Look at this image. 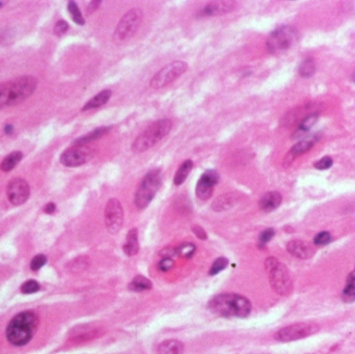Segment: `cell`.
Segmentation results:
<instances>
[{
    "instance_id": "cell-16",
    "label": "cell",
    "mask_w": 355,
    "mask_h": 354,
    "mask_svg": "<svg viewBox=\"0 0 355 354\" xmlns=\"http://www.w3.org/2000/svg\"><path fill=\"white\" fill-rule=\"evenodd\" d=\"M101 330L94 325L84 324L73 328L70 333V339L73 342H85L100 336Z\"/></svg>"
},
{
    "instance_id": "cell-34",
    "label": "cell",
    "mask_w": 355,
    "mask_h": 354,
    "mask_svg": "<svg viewBox=\"0 0 355 354\" xmlns=\"http://www.w3.org/2000/svg\"><path fill=\"white\" fill-rule=\"evenodd\" d=\"M40 289L41 287L39 285V282L35 280H27L21 286V291L24 294H32L40 291Z\"/></svg>"
},
{
    "instance_id": "cell-38",
    "label": "cell",
    "mask_w": 355,
    "mask_h": 354,
    "mask_svg": "<svg viewBox=\"0 0 355 354\" xmlns=\"http://www.w3.org/2000/svg\"><path fill=\"white\" fill-rule=\"evenodd\" d=\"M332 164H334L332 158L329 157V156H326V157L321 158L320 160H318V161L314 164V166H315L317 169H319V170H326V169L330 168V167L332 166Z\"/></svg>"
},
{
    "instance_id": "cell-40",
    "label": "cell",
    "mask_w": 355,
    "mask_h": 354,
    "mask_svg": "<svg viewBox=\"0 0 355 354\" xmlns=\"http://www.w3.org/2000/svg\"><path fill=\"white\" fill-rule=\"evenodd\" d=\"M68 29H69V24L64 20H59L56 22L54 26V33L56 35H62L63 33L68 31Z\"/></svg>"
},
{
    "instance_id": "cell-33",
    "label": "cell",
    "mask_w": 355,
    "mask_h": 354,
    "mask_svg": "<svg viewBox=\"0 0 355 354\" xmlns=\"http://www.w3.org/2000/svg\"><path fill=\"white\" fill-rule=\"evenodd\" d=\"M228 264H229V261L226 258H218V259H216L215 262L212 264V266L210 268V271H209V274L212 275V276L218 274L219 272H221L223 270H225L227 268Z\"/></svg>"
},
{
    "instance_id": "cell-6",
    "label": "cell",
    "mask_w": 355,
    "mask_h": 354,
    "mask_svg": "<svg viewBox=\"0 0 355 354\" xmlns=\"http://www.w3.org/2000/svg\"><path fill=\"white\" fill-rule=\"evenodd\" d=\"M161 183L162 179L160 169H152L144 176L134 195V204L137 209L144 210L151 204L158 192Z\"/></svg>"
},
{
    "instance_id": "cell-35",
    "label": "cell",
    "mask_w": 355,
    "mask_h": 354,
    "mask_svg": "<svg viewBox=\"0 0 355 354\" xmlns=\"http://www.w3.org/2000/svg\"><path fill=\"white\" fill-rule=\"evenodd\" d=\"M274 235H275V231L273 229L269 228V229L264 230L259 236V247H261V249H264L266 244L274 237Z\"/></svg>"
},
{
    "instance_id": "cell-41",
    "label": "cell",
    "mask_w": 355,
    "mask_h": 354,
    "mask_svg": "<svg viewBox=\"0 0 355 354\" xmlns=\"http://www.w3.org/2000/svg\"><path fill=\"white\" fill-rule=\"evenodd\" d=\"M86 267H87V259L86 258H80V259H77L73 262L72 268H74L76 270H82Z\"/></svg>"
},
{
    "instance_id": "cell-44",
    "label": "cell",
    "mask_w": 355,
    "mask_h": 354,
    "mask_svg": "<svg viewBox=\"0 0 355 354\" xmlns=\"http://www.w3.org/2000/svg\"><path fill=\"white\" fill-rule=\"evenodd\" d=\"M55 210H56V207H55L54 203H49L44 208V211L46 212L47 214H52Z\"/></svg>"
},
{
    "instance_id": "cell-31",
    "label": "cell",
    "mask_w": 355,
    "mask_h": 354,
    "mask_svg": "<svg viewBox=\"0 0 355 354\" xmlns=\"http://www.w3.org/2000/svg\"><path fill=\"white\" fill-rule=\"evenodd\" d=\"M298 72H299L300 76H302L304 78L312 77L316 72V64H315L314 60L312 58L304 59L299 65Z\"/></svg>"
},
{
    "instance_id": "cell-42",
    "label": "cell",
    "mask_w": 355,
    "mask_h": 354,
    "mask_svg": "<svg viewBox=\"0 0 355 354\" xmlns=\"http://www.w3.org/2000/svg\"><path fill=\"white\" fill-rule=\"evenodd\" d=\"M192 232L194 233V235L198 238V239H202V240H205L207 239V233L205 232V230L203 228H201L199 226H194L192 228Z\"/></svg>"
},
{
    "instance_id": "cell-43",
    "label": "cell",
    "mask_w": 355,
    "mask_h": 354,
    "mask_svg": "<svg viewBox=\"0 0 355 354\" xmlns=\"http://www.w3.org/2000/svg\"><path fill=\"white\" fill-rule=\"evenodd\" d=\"M174 255H176L175 254V249H172V247H165V249H163L160 252V256L162 258H171Z\"/></svg>"
},
{
    "instance_id": "cell-26",
    "label": "cell",
    "mask_w": 355,
    "mask_h": 354,
    "mask_svg": "<svg viewBox=\"0 0 355 354\" xmlns=\"http://www.w3.org/2000/svg\"><path fill=\"white\" fill-rule=\"evenodd\" d=\"M319 119V115L318 113H314V114H309L307 115L299 124L297 130L293 133L292 137L293 138H299L301 136H303L306 132L309 131V129L317 123Z\"/></svg>"
},
{
    "instance_id": "cell-27",
    "label": "cell",
    "mask_w": 355,
    "mask_h": 354,
    "mask_svg": "<svg viewBox=\"0 0 355 354\" xmlns=\"http://www.w3.org/2000/svg\"><path fill=\"white\" fill-rule=\"evenodd\" d=\"M192 168H193V162L191 160L184 161L181 164V166L178 168V170H176V172L174 174V178H173L174 185H176V186L182 185L186 181L187 176L189 175V173L192 170Z\"/></svg>"
},
{
    "instance_id": "cell-19",
    "label": "cell",
    "mask_w": 355,
    "mask_h": 354,
    "mask_svg": "<svg viewBox=\"0 0 355 354\" xmlns=\"http://www.w3.org/2000/svg\"><path fill=\"white\" fill-rule=\"evenodd\" d=\"M314 144H315L314 138H307V139H303V140L298 141V143L290 150V152L286 156L285 163L291 164L297 156H300V155L308 152L313 148Z\"/></svg>"
},
{
    "instance_id": "cell-18",
    "label": "cell",
    "mask_w": 355,
    "mask_h": 354,
    "mask_svg": "<svg viewBox=\"0 0 355 354\" xmlns=\"http://www.w3.org/2000/svg\"><path fill=\"white\" fill-rule=\"evenodd\" d=\"M282 197L281 194L277 191H269L265 193L259 201V208L265 212V213H270V212L277 209L281 204Z\"/></svg>"
},
{
    "instance_id": "cell-15",
    "label": "cell",
    "mask_w": 355,
    "mask_h": 354,
    "mask_svg": "<svg viewBox=\"0 0 355 354\" xmlns=\"http://www.w3.org/2000/svg\"><path fill=\"white\" fill-rule=\"evenodd\" d=\"M287 251L293 257L300 260H308L314 257V247L302 240H292L287 244Z\"/></svg>"
},
{
    "instance_id": "cell-4",
    "label": "cell",
    "mask_w": 355,
    "mask_h": 354,
    "mask_svg": "<svg viewBox=\"0 0 355 354\" xmlns=\"http://www.w3.org/2000/svg\"><path fill=\"white\" fill-rule=\"evenodd\" d=\"M172 128V122L168 119H163L151 124L143 133L138 135L132 144V151L135 154L145 153L165 136H167Z\"/></svg>"
},
{
    "instance_id": "cell-13",
    "label": "cell",
    "mask_w": 355,
    "mask_h": 354,
    "mask_svg": "<svg viewBox=\"0 0 355 354\" xmlns=\"http://www.w3.org/2000/svg\"><path fill=\"white\" fill-rule=\"evenodd\" d=\"M219 182V174L215 170H206L199 178L195 193L201 201H207L211 197L214 186Z\"/></svg>"
},
{
    "instance_id": "cell-24",
    "label": "cell",
    "mask_w": 355,
    "mask_h": 354,
    "mask_svg": "<svg viewBox=\"0 0 355 354\" xmlns=\"http://www.w3.org/2000/svg\"><path fill=\"white\" fill-rule=\"evenodd\" d=\"M184 345L178 340L163 341L157 349L158 354H183Z\"/></svg>"
},
{
    "instance_id": "cell-9",
    "label": "cell",
    "mask_w": 355,
    "mask_h": 354,
    "mask_svg": "<svg viewBox=\"0 0 355 354\" xmlns=\"http://www.w3.org/2000/svg\"><path fill=\"white\" fill-rule=\"evenodd\" d=\"M320 330V326L315 322H299L279 329L274 339L278 342L288 343L308 338Z\"/></svg>"
},
{
    "instance_id": "cell-28",
    "label": "cell",
    "mask_w": 355,
    "mask_h": 354,
    "mask_svg": "<svg viewBox=\"0 0 355 354\" xmlns=\"http://www.w3.org/2000/svg\"><path fill=\"white\" fill-rule=\"evenodd\" d=\"M153 287L152 282L150 279L143 275H137L135 276L132 281L129 284V289L134 292H143V291H148L151 290Z\"/></svg>"
},
{
    "instance_id": "cell-10",
    "label": "cell",
    "mask_w": 355,
    "mask_h": 354,
    "mask_svg": "<svg viewBox=\"0 0 355 354\" xmlns=\"http://www.w3.org/2000/svg\"><path fill=\"white\" fill-rule=\"evenodd\" d=\"M188 69V65L185 61H172L165 65L163 69H161L159 72L156 73V75L151 80V87L154 90L162 88L169 83L173 82L176 78H179L181 75H183Z\"/></svg>"
},
{
    "instance_id": "cell-21",
    "label": "cell",
    "mask_w": 355,
    "mask_h": 354,
    "mask_svg": "<svg viewBox=\"0 0 355 354\" xmlns=\"http://www.w3.org/2000/svg\"><path fill=\"white\" fill-rule=\"evenodd\" d=\"M112 96H113V92L110 90H104V91L100 92L99 94L94 96L91 100H88L84 104V106L82 107V112H87V110H92V109L101 107V106L105 105L109 101Z\"/></svg>"
},
{
    "instance_id": "cell-47",
    "label": "cell",
    "mask_w": 355,
    "mask_h": 354,
    "mask_svg": "<svg viewBox=\"0 0 355 354\" xmlns=\"http://www.w3.org/2000/svg\"><path fill=\"white\" fill-rule=\"evenodd\" d=\"M3 6H4V4H3V3H0V9L3 8Z\"/></svg>"
},
{
    "instance_id": "cell-46",
    "label": "cell",
    "mask_w": 355,
    "mask_h": 354,
    "mask_svg": "<svg viewBox=\"0 0 355 354\" xmlns=\"http://www.w3.org/2000/svg\"><path fill=\"white\" fill-rule=\"evenodd\" d=\"M5 132L7 133V134H12L13 132H14V127L11 125V124H8V125H6V127H5Z\"/></svg>"
},
{
    "instance_id": "cell-2",
    "label": "cell",
    "mask_w": 355,
    "mask_h": 354,
    "mask_svg": "<svg viewBox=\"0 0 355 354\" xmlns=\"http://www.w3.org/2000/svg\"><path fill=\"white\" fill-rule=\"evenodd\" d=\"M38 325L39 317L37 314L30 311L19 313L10 321L7 327V340L13 346H24L33 338Z\"/></svg>"
},
{
    "instance_id": "cell-14",
    "label": "cell",
    "mask_w": 355,
    "mask_h": 354,
    "mask_svg": "<svg viewBox=\"0 0 355 354\" xmlns=\"http://www.w3.org/2000/svg\"><path fill=\"white\" fill-rule=\"evenodd\" d=\"M29 185L21 178L13 179L7 188V193L10 202L15 206H20L24 204L29 197Z\"/></svg>"
},
{
    "instance_id": "cell-8",
    "label": "cell",
    "mask_w": 355,
    "mask_h": 354,
    "mask_svg": "<svg viewBox=\"0 0 355 354\" xmlns=\"http://www.w3.org/2000/svg\"><path fill=\"white\" fill-rule=\"evenodd\" d=\"M144 13L140 9H132L128 11L118 23L115 33H114V41L117 44H121L137 32L139 29L141 22H143Z\"/></svg>"
},
{
    "instance_id": "cell-3",
    "label": "cell",
    "mask_w": 355,
    "mask_h": 354,
    "mask_svg": "<svg viewBox=\"0 0 355 354\" xmlns=\"http://www.w3.org/2000/svg\"><path fill=\"white\" fill-rule=\"evenodd\" d=\"M209 309L225 318H246L252 312V303L246 297L235 293L216 295L209 301Z\"/></svg>"
},
{
    "instance_id": "cell-22",
    "label": "cell",
    "mask_w": 355,
    "mask_h": 354,
    "mask_svg": "<svg viewBox=\"0 0 355 354\" xmlns=\"http://www.w3.org/2000/svg\"><path fill=\"white\" fill-rule=\"evenodd\" d=\"M342 300L346 303L355 302V268L349 273L346 279L342 291Z\"/></svg>"
},
{
    "instance_id": "cell-11",
    "label": "cell",
    "mask_w": 355,
    "mask_h": 354,
    "mask_svg": "<svg viewBox=\"0 0 355 354\" xmlns=\"http://www.w3.org/2000/svg\"><path fill=\"white\" fill-rule=\"evenodd\" d=\"M105 226L110 234H117L123 227L124 210L118 198H110L105 207Z\"/></svg>"
},
{
    "instance_id": "cell-25",
    "label": "cell",
    "mask_w": 355,
    "mask_h": 354,
    "mask_svg": "<svg viewBox=\"0 0 355 354\" xmlns=\"http://www.w3.org/2000/svg\"><path fill=\"white\" fill-rule=\"evenodd\" d=\"M139 251L138 243V231L137 229H131L127 234L126 242L124 244V252L127 256H135Z\"/></svg>"
},
{
    "instance_id": "cell-1",
    "label": "cell",
    "mask_w": 355,
    "mask_h": 354,
    "mask_svg": "<svg viewBox=\"0 0 355 354\" xmlns=\"http://www.w3.org/2000/svg\"><path fill=\"white\" fill-rule=\"evenodd\" d=\"M37 86L38 79L33 76H22L0 83V109L22 103L34 93Z\"/></svg>"
},
{
    "instance_id": "cell-30",
    "label": "cell",
    "mask_w": 355,
    "mask_h": 354,
    "mask_svg": "<svg viewBox=\"0 0 355 354\" xmlns=\"http://www.w3.org/2000/svg\"><path fill=\"white\" fill-rule=\"evenodd\" d=\"M196 247L191 242H183L175 247V254L184 259H191L195 255Z\"/></svg>"
},
{
    "instance_id": "cell-39",
    "label": "cell",
    "mask_w": 355,
    "mask_h": 354,
    "mask_svg": "<svg viewBox=\"0 0 355 354\" xmlns=\"http://www.w3.org/2000/svg\"><path fill=\"white\" fill-rule=\"evenodd\" d=\"M174 266V261L171 258H162L158 263V269L163 272H167L171 270Z\"/></svg>"
},
{
    "instance_id": "cell-20",
    "label": "cell",
    "mask_w": 355,
    "mask_h": 354,
    "mask_svg": "<svg viewBox=\"0 0 355 354\" xmlns=\"http://www.w3.org/2000/svg\"><path fill=\"white\" fill-rule=\"evenodd\" d=\"M112 130V127H100V128H96L93 131L88 132L87 134L78 137L77 139L74 140L73 145L74 146H86L87 144L92 143V141H95L103 136H105L107 133H109Z\"/></svg>"
},
{
    "instance_id": "cell-45",
    "label": "cell",
    "mask_w": 355,
    "mask_h": 354,
    "mask_svg": "<svg viewBox=\"0 0 355 354\" xmlns=\"http://www.w3.org/2000/svg\"><path fill=\"white\" fill-rule=\"evenodd\" d=\"M100 5H101V2H92V3L90 4V6H88L87 12H88L90 14H92L93 12H95V11L99 8Z\"/></svg>"
},
{
    "instance_id": "cell-5",
    "label": "cell",
    "mask_w": 355,
    "mask_h": 354,
    "mask_svg": "<svg viewBox=\"0 0 355 354\" xmlns=\"http://www.w3.org/2000/svg\"><path fill=\"white\" fill-rule=\"evenodd\" d=\"M265 268L269 275L272 289L279 295L287 296L293 291V280L288 268L276 258L270 257L265 261Z\"/></svg>"
},
{
    "instance_id": "cell-32",
    "label": "cell",
    "mask_w": 355,
    "mask_h": 354,
    "mask_svg": "<svg viewBox=\"0 0 355 354\" xmlns=\"http://www.w3.org/2000/svg\"><path fill=\"white\" fill-rule=\"evenodd\" d=\"M68 11L71 14V17H72L73 21L78 24V25H84L85 20L79 10V8L77 7L75 2H69L68 3Z\"/></svg>"
},
{
    "instance_id": "cell-23",
    "label": "cell",
    "mask_w": 355,
    "mask_h": 354,
    "mask_svg": "<svg viewBox=\"0 0 355 354\" xmlns=\"http://www.w3.org/2000/svg\"><path fill=\"white\" fill-rule=\"evenodd\" d=\"M238 197L234 193H227L217 197L212 205V209L216 212L227 211L237 204Z\"/></svg>"
},
{
    "instance_id": "cell-12",
    "label": "cell",
    "mask_w": 355,
    "mask_h": 354,
    "mask_svg": "<svg viewBox=\"0 0 355 354\" xmlns=\"http://www.w3.org/2000/svg\"><path fill=\"white\" fill-rule=\"evenodd\" d=\"M93 157V151L85 146H73L60 156V162L68 167H77L86 163Z\"/></svg>"
},
{
    "instance_id": "cell-29",
    "label": "cell",
    "mask_w": 355,
    "mask_h": 354,
    "mask_svg": "<svg viewBox=\"0 0 355 354\" xmlns=\"http://www.w3.org/2000/svg\"><path fill=\"white\" fill-rule=\"evenodd\" d=\"M22 158H23L22 152L20 151L13 152L4 159V161L2 162V165H0V168H2L4 171H11L13 168L17 166V164L22 160Z\"/></svg>"
},
{
    "instance_id": "cell-17",
    "label": "cell",
    "mask_w": 355,
    "mask_h": 354,
    "mask_svg": "<svg viewBox=\"0 0 355 354\" xmlns=\"http://www.w3.org/2000/svg\"><path fill=\"white\" fill-rule=\"evenodd\" d=\"M234 2H213L207 5L202 11V16H218L231 13L235 9Z\"/></svg>"
},
{
    "instance_id": "cell-36",
    "label": "cell",
    "mask_w": 355,
    "mask_h": 354,
    "mask_svg": "<svg viewBox=\"0 0 355 354\" xmlns=\"http://www.w3.org/2000/svg\"><path fill=\"white\" fill-rule=\"evenodd\" d=\"M331 241V235L329 232H320L314 237V244L317 246L327 245Z\"/></svg>"
},
{
    "instance_id": "cell-7",
    "label": "cell",
    "mask_w": 355,
    "mask_h": 354,
    "mask_svg": "<svg viewBox=\"0 0 355 354\" xmlns=\"http://www.w3.org/2000/svg\"><path fill=\"white\" fill-rule=\"evenodd\" d=\"M299 35L296 28L282 26L273 30L267 39L266 46L270 53L278 54L291 48L298 40Z\"/></svg>"
},
{
    "instance_id": "cell-37",
    "label": "cell",
    "mask_w": 355,
    "mask_h": 354,
    "mask_svg": "<svg viewBox=\"0 0 355 354\" xmlns=\"http://www.w3.org/2000/svg\"><path fill=\"white\" fill-rule=\"evenodd\" d=\"M46 262H47V258L44 255L35 256L34 258H32L30 262V269L33 271H37L41 269L46 264Z\"/></svg>"
}]
</instances>
